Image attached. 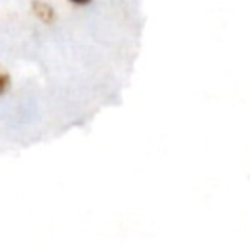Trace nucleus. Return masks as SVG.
Masks as SVG:
<instances>
[{"label":"nucleus","mask_w":250,"mask_h":250,"mask_svg":"<svg viewBox=\"0 0 250 250\" xmlns=\"http://www.w3.org/2000/svg\"><path fill=\"white\" fill-rule=\"evenodd\" d=\"M10 86H12V76H10V72L0 64V96L8 94Z\"/></svg>","instance_id":"2"},{"label":"nucleus","mask_w":250,"mask_h":250,"mask_svg":"<svg viewBox=\"0 0 250 250\" xmlns=\"http://www.w3.org/2000/svg\"><path fill=\"white\" fill-rule=\"evenodd\" d=\"M70 4H74V6H88L92 0H68Z\"/></svg>","instance_id":"3"},{"label":"nucleus","mask_w":250,"mask_h":250,"mask_svg":"<svg viewBox=\"0 0 250 250\" xmlns=\"http://www.w3.org/2000/svg\"><path fill=\"white\" fill-rule=\"evenodd\" d=\"M31 12H33V16H35L41 23H45V25H53V23L57 21V12H55V8H53L49 2H45V0H33V2H31Z\"/></svg>","instance_id":"1"}]
</instances>
